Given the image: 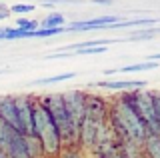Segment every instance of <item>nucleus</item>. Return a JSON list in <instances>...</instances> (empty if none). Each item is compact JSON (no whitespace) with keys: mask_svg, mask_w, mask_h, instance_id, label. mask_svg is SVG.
<instances>
[{"mask_svg":"<svg viewBox=\"0 0 160 158\" xmlns=\"http://www.w3.org/2000/svg\"><path fill=\"white\" fill-rule=\"evenodd\" d=\"M32 124H34V134L42 140L44 150L54 154L60 146V136L44 104H36L32 108Z\"/></svg>","mask_w":160,"mask_h":158,"instance_id":"f257e3e1","label":"nucleus"},{"mask_svg":"<svg viewBox=\"0 0 160 158\" xmlns=\"http://www.w3.org/2000/svg\"><path fill=\"white\" fill-rule=\"evenodd\" d=\"M102 104L98 100H92L90 104H86L84 108V118H82V142L86 148L96 146L98 136L102 134L104 126H102Z\"/></svg>","mask_w":160,"mask_h":158,"instance_id":"f03ea898","label":"nucleus"},{"mask_svg":"<svg viewBox=\"0 0 160 158\" xmlns=\"http://www.w3.org/2000/svg\"><path fill=\"white\" fill-rule=\"evenodd\" d=\"M114 116H116L120 128L126 132V136H130L134 142H140L144 140V122L138 118V114L132 110V106L128 102H120L114 110Z\"/></svg>","mask_w":160,"mask_h":158,"instance_id":"7ed1b4c3","label":"nucleus"},{"mask_svg":"<svg viewBox=\"0 0 160 158\" xmlns=\"http://www.w3.org/2000/svg\"><path fill=\"white\" fill-rule=\"evenodd\" d=\"M44 108L48 110L50 118H52L54 126H56V130H58V136L72 138V124H70V118H68L66 106H64L62 94H50L46 98Z\"/></svg>","mask_w":160,"mask_h":158,"instance_id":"20e7f679","label":"nucleus"},{"mask_svg":"<svg viewBox=\"0 0 160 158\" xmlns=\"http://www.w3.org/2000/svg\"><path fill=\"white\" fill-rule=\"evenodd\" d=\"M0 150L6 152L10 158H30L26 138L18 130L10 128L6 122L2 124V132H0Z\"/></svg>","mask_w":160,"mask_h":158,"instance_id":"39448f33","label":"nucleus"},{"mask_svg":"<svg viewBox=\"0 0 160 158\" xmlns=\"http://www.w3.org/2000/svg\"><path fill=\"white\" fill-rule=\"evenodd\" d=\"M64 106H66L68 118H70V124H72V136H78L80 124H82V118H84V108H86V100H84L82 92H66L62 96Z\"/></svg>","mask_w":160,"mask_h":158,"instance_id":"423d86ee","label":"nucleus"},{"mask_svg":"<svg viewBox=\"0 0 160 158\" xmlns=\"http://www.w3.org/2000/svg\"><path fill=\"white\" fill-rule=\"evenodd\" d=\"M136 104H138V110L142 118L146 120L148 128L152 130V134L158 136L160 132V126H158V120H156V112H154V102H152V96L148 94V92H140L136 96Z\"/></svg>","mask_w":160,"mask_h":158,"instance_id":"0eeeda50","label":"nucleus"},{"mask_svg":"<svg viewBox=\"0 0 160 158\" xmlns=\"http://www.w3.org/2000/svg\"><path fill=\"white\" fill-rule=\"evenodd\" d=\"M14 108H16V116H18V124L20 130L26 132L28 138L34 136V124H32V106H30L26 96H18L14 100Z\"/></svg>","mask_w":160,"mask_h":158,"instance_id":"6e6552de","label":"nucleus"},{"mask_svg":"<svg viewBox=\"0 0 160 158\" xmlns=\"http://www.w3.org/2000/svg\"><path fill=\"white\" fill-rule=\"evenodd\" d=\"M0 120L6 122L10 128L20 132V124H18V116H16V108H14V98H0Z\"/></svg>","mask_w":160,"mask_h":158,"instance_id":"1a4fd4ad","label":"nucleus"},{"mask_svg":"<svg viewBox=\"0 0 160 158\" xmlns=\"http://www.w3.org/2000/svg\"><path fill=\"white\" fill-rule=\"evenodd\" d=\"M94 86L110 88V90H122V88H140V86H146V82H142V80H112V82H96Z\"/></svg>","mask_w":160,"mask_h":158,"instance_id":"9d476101","label":"nucleus"},{"mask_svg":"<svg viewBox=\"0 0 160 158\" xmlns=\"http://www.w3.org/2000/svg\"><path fill=\"white\" fill-rule=\"evenodd\" d=\"M146 148H148V152H150V156H152V158H160V136H156V134L148 136Z\"/></svg>","mask_w":160,"mask_h":158,"instance_id":"9b49d317","label":"nucleus"},{"mask_svg":"<svg viewBox=\"0 0 160 158\" xmlns=\"http://www.w3.org/2000/svg\"><path fill=\"white\" fill-rule=\"evenodd\" d=\"M60 24H64V16H62V14H50L40 26H44V30H46V28H60Z\"/></svg>","mask_w":160,"mask_h":158,"instance_id":"f8f14e48","label":"nucleus"},{"mask_svg":"<svg viewBox=\"0 0 160 158\" xmlns=\"http://www.w3.org/2000/svg\"><path fill=\"white\" fill-rule=\"evenodd\" d=\"M76 74L74 72H64L60 76H50V78H40L36 80V84H52V82H62V80H68V78H74Z\"/></svg>","mask_w":160,"mask_h":158,"instance_id":"ddd939ff","label":"nucleus"},{"mask_svg":"<svg viewBox=\"0 0 160 158\" xmlns=\"http://www.w3.org/2000/svg\"><path fill=\"white\" fill-rule=\"evenodd\" d=\"M150 68H156V62H142V64H130L124 66L122 72H136V70H150Z\"/></svg>","mask_w":160,"mask_h":158,"instance_id":"4468645a","label":"nucleus"},{"mask_svg":"<svg viewBox=\"0 0 160 158\" xmlns=\"http://www.w3.org/2000/svg\"><path fill=\"white\" fill-rule=\"evenodd\" d=\"M36 26H38V22H34V20H18L16 22V30H20V32H34Z\"/></svg>","mask_w":160,"mask_h":158,"instance_id":"2eb2a0df","label":"nucleus"},{"mask_svg":"<svg viewBox=\"0 0 160 158\" xmlns=\"http://www.w3.org/2000/svg\"><path fill=\"white\" fill-rule=\"evenodd\" d=\"M10 10L16 12V14H26V12H32L34 10V4H14Z\"/></svg>","mask_w":160,"mask_h":158,"instance_id":"dca6fc26","label":"nucleus"},{"mask_svg":"<svg viewBox=\"0 0 160 158\" xmlns=\"http://www.w3.org/2000/svg\"><path fill=\"white\" fill-rule=\"evenodd\" d=\"M104 50H106L104 46H92V48H82V50H76V54H80V56H82V54H102Z\"/></svg>","mask_w":160,"mask_h":158,"instance_id":"f3484780","label":"nucleus"},{"mask_svg":"<svg viewBox=\"0 0 160 158\" xmlns=\"http://www.w3.org/2000/svg\"><path fill=\"white\" fill-rule=\"evenodd\" d=\"M152 102H154V112H156V120L160 126V98H152Z\"/></svg>","mask_w":160,"mask_h":158,"instance_id":"a211bd4d","label":"nucleus"},{"mask_svg":"<svg viewBox=\"0 0 160 158\" xmlns=\"http://www.w3.org/2000/svg\"><path fill=\"white\" fill-rule=\"evenodd\" d=\"M64 158H78V154H76V152H72V150H68L66 154H64Z\"/></svg>","mask_w":160,"mask_h":158,"instance_id":"6ab92c4d","label":"nucleus"},{"mask_svg":"<svg viewBox=\"0 0 160 158\" xmlns=\"http://www.w3.org/2000/svg\"><path fill=\"white\" fill-rule=\"evenodd\" d=\"M148 58H150L152 62H156V60H160V52H158V54H152V56H148Z\"/></svg>","mask_w":160,"mask_h":158,"instance_id":"aec40b11","label":"nucleus"},{"mask_svg":"<svg viewBox=\"0 0 160 158\" xmlns=\"http://www.w3.org/2000/svg\"><path fill=\"white\" fill-rule=\"evenodd\" d=\"M4 16H6V14H4V12H0V20H2V18H4Z\"/></svg>","mask_w":160,"mask_h":158,"instance_id":"412c9836","label":"nucleus"},{"mask_svg":"<svg viewBox=\"0 0 160 158\" xmlns=\"http://www.w3.org/2000/svg\"><path fill=\"white\" fill-rule=\"evenodd\" d=\"M0 158H6V156H4V152H2V150H0Z\"/></svg>","mask_w":160,"mask_h":158,"instance_id":"4be33fe9","label":"nucleus"}]
</instances>
